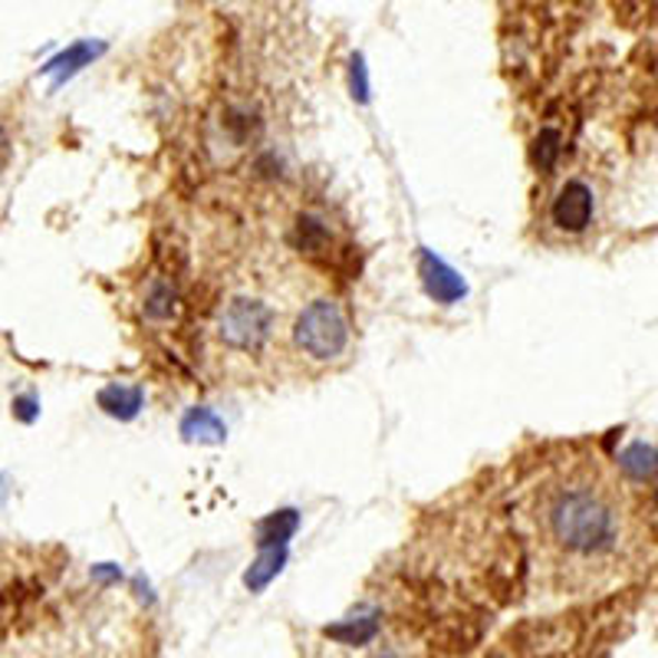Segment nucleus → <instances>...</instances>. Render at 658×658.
Returning <instances> with one entry per match:
<instances>
[{"mask_svg": "<svg viewBox=\"0 0 658 658\" xmlns=\"http://www.w3.org/2000/svg\"><path fill=\"white\" fill-rule=\"evenodd\" d=\"M540 530L557 557L592 567L626 547L629 517L612 484L596 474H573L547 488L540 501Z\"/></svg>", "mask_w": 658, "mask_h": 658, "instance_id": "f257e3e1", "label": "nucleus"}, {"mask_svg": "<svg viewBox=\"0 0 658 658\" xmlns=\"http://www.w3.org/2000/svg\"><path fill=\"white\" fill-rule=\"evenodd\" d=\"M293 343L313 363L340 360L350 346V320H346L343 306L326 296L306 303L293 323Z\"/></svg>", "mask_w": 658, "mask_h": 658, "instance_id": "f03ea898", "label": "nucleus"}, {"mask_svg": "<svg viewBox=\"0 0 658 658\" xmlns=\"http://www.w3.org/2000/svg\"><path fill=\"white\" fill-rule=\"evenodd\" d=\"M274 326H277L274 310L251 296L230 299L218 316L220 343L237 353H257L274 336Z\"/></svg>", "mask_w": 658, "mask_h": 658, "instance_id": "7ed1b4c3", "label": "nucleus"}, {"mask_svg": "<svg viewBox=\"0 0 658 658\" xmlns=\"http://www.w3.org/2000/svg\"><path fill=\"white\" fill-rule=\"evenodd\" d=\"M550 215H553V224L560 230H570V234L586 230L589 220H592V191H589V185H583V181H567L560 188Z\"/></svg>", "mask_w": 658, "mask_h": 658, "instance_id": "20e7f679", "label": "nucleus"}, {"mask_svg": "<svg viewBox=\"0 0 658 658\" xmlns=\"http://www.w3.org/2000/svg\"><path fill=\"white\" fill-rule=\"evenodd\" d=\"M419 274H422V284H425V293L435 299V303H444V306H451V303H458V299H464V281H461V274L458 271H451L441 257H435L432 251H422L419 254Z\"/></svg>", "mask_w": 658, "mask_h": 658, "instance_id": "39448f33", "label": "nucleus"}, {"mask_svg": "<svg viewBox=\"0 0 658 658\" xmlns=\"http://www.w3.org/2000/svg\"><path fill=\"white\" fill-rule=\"evenodd\" d=\"M106 47L102 43H92V40H79V43H73L70 50H63L60 57H53L47 67H43V73L53 76V86H63L67 79L73 73H79L82 67H89L99 53H102Z\"/></svg>", "mask_w": 658, "mask_h": 658, "instance_id": "423d86ee", "label": "nucleus"}, {"mask_svg": "<svg viewBox=\"0 0 658 658\" xmlns=\"http://www.w3.org/2000/svg\"><path fill=\"white\" fill-rule=\"evenodd\" d=\"M143 399H146V395H143L139 385H122V382H116V385H106V389L99 392V409H102L106 415H112V419L129 422V419L139 415Z\"/></svg>", "mask_w": 658, "mask_h": 658, "instance_id": "0eeeda50", "label": "nucleus"}, {"mask_svg": "<svg viewBox=\"0 0 658 658\" xmlns=\"http://www.w3.org/2000/svg\"><path fill=\"white\" fill-rule=\"evenodd\" d=\"M619 468L632 478V481H649L658 474V451L646 441H636L629 444L622 454H619Z\"/></svg>", "mask_w": 658, "mask_h": 658, "instance_id": "6e6552de", "label": "nucleus"}, {"mask_svg": "<svg viewBox=\"0 0 658 658\" xmlns=\"http://www.w3.org/2000/svg\"><path fill=\"white\" fill-rule=\"evenodd\" d=\"M181 435L188 441H205V444H218L224 441V425H220V419L215 412H208V409H191L188 415H185V422H181Z\"/></svg>", "mask_w": 658, "mask_h": 658, "instance_id": "1a4fd4ad", "label": "nucleus"}, {"mask_svg": "<svg viewBox=\"0 0 658 658\" xmlns=\"http://www.w3.org/2000/svg\"><path fill=\"white\" fill-rule=\"evenodd\" d=\"M296 530V511H277L271 517H264L257 523V547L267 550V547H287V540Z\"/></svg>", "mask_w": 658, "mask_h": 658, "instance_id": "9d476101", "label": "nucleus"}, {"mask_svg": "<svg viewBox=\"0 0 658 658\" xmlns=\"http://www.w3.org/2000/svg\"><path fill=\"white\" fill-rule=\"evenodd\" d=\"M284 560H287V547H267V550H261L257 563H254V567L247 570V577H244L247 589H261V586L271 583V580L281 573Z\"/></svg>", "mask_w": 658, "mask_h": 658, "instance_id": "9b49d317", "label": "nucleus"}, {"mask_svg": "<svg viewBox=\"0 0 658 658\" xmlns=\"http://www.w3.org/2000/svg\"><path fill=\"white\" fill-rule=\"evenodd\" d=\"M175 291L165 284V281H155L146 293V316L151 320H168L171 313H175Z\"/></svg>", "mask_w": 658, "mask_h": 658, "instance_id": "f8f14e48", "label": "nucleus"}, {"mask_svg": "<svg viewBox=\"0 0 658 658\" xmlns=\"http://www.w3.org/2000/svg\"><path fill=\"white\" fill-rule=\"evenodd\" d=\"M326 636L346 642V646H363L375 636V619H356V622H343V626H333L326 629Z\"/></svg>", "mask_w": 658, "mask_h": 658, "instance_id": "ddd939ff", "label": "nucleus"}, {"mask_svg": "<svg viewBox=\"0 0 658 658\" xmlns=\"http://www.w3.org/2000/svg\"><path fill=\"white\" fill-rule=\"evenodd\" d=\"M557 155H560V132L557 129H543L537 136V146H533V161L540 171H550L557 165Z\"/></svg>", "mask_w": 658, "mask_h": 658, "instance_id": "4468645a", "label": "nucleus"}, {"mask_svg": "<svg viewBox=\"0 0 658 658\" xmlns=\"http://www.w3.org/2000/svg\"><path fill=\"white\" fill-rule=\"evenodd\" d=\"M296 230H299V244H303L306 251H316V247H323V244H326V230L320 227V220L303 218Z\"/></svg>", "mask_w": 658, "mask_h": 658, "instance_id": "2eb2a0df", "label": "nucleus"}, {"mask_svg": "<svg viewBox=\"0 0 658 658\" xmlns=\"http://www.w3.org/2000/svg\"><path fill=\"white\" fill-rule=\"evenodd\" d=\"M350 82H353V96L360 102H369V76L363 57H353V67H350Z\"/></svg>", "mask_w": 658, "mask_h": 658, "instance_id": "dca6fc26", "label": "nucleus"}, {"mask_svg": "<svg viewBox=\"0 0 658 658\" xmlns=\"http://www.w3.org/2000/svg\"><path fill=\"white\" fill-rule=\"evenodd\" d=\"M13 412H17L23 422H33V415H37V409H33L30 399H17V402H13Z\"/></svg>", "mask_w": 658, "mask_h": 658, "instance_id": "f3484780", "label": "nucleus"}, {"mask_svg": "<svg viewBox=\"0 0 658 658\" xmlns=\"http://www.w3.org/2000/svg\"><path fill=\"white\" fill-rule=\"evenodd\" d=\"M3 148H7V132L0 129V155H3Z\"/></svg>", "mask_w": 658, "mask_h": 658, "instance_id": "a211bd4d", "label": "nucleus"}, {"mask_svg": "<svg viewBox=\"0 0 658 658\" xmlns=\"http://www.w3.org/2000/svg\"><path fill=\"white\" fill-rule=\"evenodd\" d=\"M656 504H658V488H656Z\"/></svg>", "mask_w": 658, "mask_h": 658, "instance_id": "6ab92c4d", "label": "nucleus"}]
</instances>
